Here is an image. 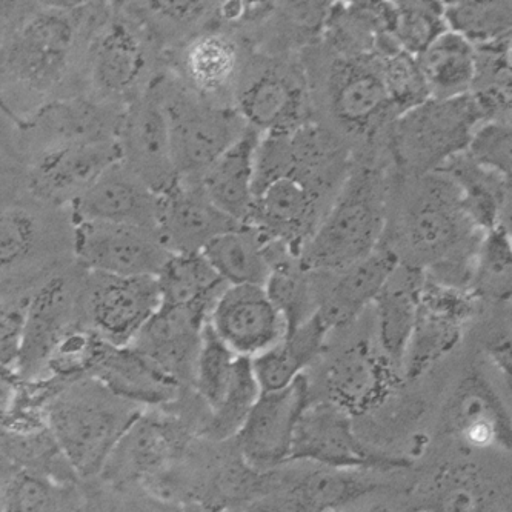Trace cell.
I'll use <instances>...</instances> for the list:
<instances>
[{
    "label": "cell",
    "instance_id": "obj_34",
    "mask_svg": "<svg viewBox=\"0 0 512 512\" xmlns=\"http://www.w3.org/2000/svg\"><path fill=\"white\" fill-rule=\"evenodd\" d=\"M156 279L160 305L203 306L210 311L228 286L200 253L171 254Z\"/></svg>",
    "mask_w": 512,
    "mask_h": 512
},
{
    "label": "cell",
    "instance_id": "obj_5",
    "mask_svg": "<svg viewBox=\"0 0 512 512\" xmlns=\"http://www.w3.org/2000/svg\"><path fill=\"white\" fill-rule=\"evenodd\" d=\"M70 208L20 197L0 211V286L42 285L74 262Z\"/></svg>",
    "mask_w": 512,
    "mask_h": 512
},
{
    "label": "cell",
    "instance_id": "obj_13",
    "mask_svg": "<svg viewBox=\"0 0 512 512\" xmlns=\"http://www.w3.org/2000/svg\"><path fill=\"white\" fill-rule=\"evenodd\" d=\"M82 274L84 270L73 262L48 277L34 290L22 325L17 359L20 370L25 373L40 370L45 366L57 340L71 326L77 325Z\"/></svg>",
    "mask_w": 512,
    "mask_h": 512
},
{
    "label": "cell",
    "instance_id": "obj_35",
    "mask_svg": "<svg viewBox=\"0 0 512 512\" xmlns=\"http://www.w3.org/2000/svg\"><path fill=\"white\" fill-rule=\"evenodd\" d=\"M356 471L319 465L294 483L288 497L290 505L296 512L339 511L376 488Z\"/></svg>",
    "mask_w": 512,
    "mask_h": 512
},
{
    "label": "cell",
    "instance_id": "obj_11",
    "mask_svg": "<svg viewBox=\"0 0 512 512\" xmlns=\"http://www.w3.org/2000/svg\"><path fill=\"white\" fill-rule=\"evenodd\" d=\"M116 143L119 162L157 196L176 185L179 177L174 167L167 117L160 102L156 79L147 90L125 105Z\"/></svg>",
    "mask_w": 512,
    "mask_h": 512
},
{
    "label": "cell",
    "instance_id": "obj_39",
    "mask_svg": "<svg viewBox=\"0 0 512 512\" xmlns=\"http://www.w3.org/2000/svg\"><path fill=\"white\" fill-rule=\"evenodd\" d=\"M108 346L110 343L105 342L96 331L77 323L57 340L45 368L53 374L54 379L62 382L90 377L107 353Z\"/></svg>",
    "mask_w": 512,
    "mask_h": 512
},
{
    "label": "cell",
    "instance_id": "obj_18",
    "mask_svg": "<svg viewBox=\"0 0 512 512\" xmlns=\"http://www.w3.org/2000/svg\"><path fill=\"white\" fill-rule=\"evenodd\" d=\"M471 311L473 303L463 290L425 279L413 334L403 359L406 376H419L453 350Z\"/></svg>",
    "mask_w": 512,
    "mask_h": 512
},
{
    "label": "cell",
    "instance_id": "obj_12",
    "mask_svg": "<svg viewBox=\"0 0 512 512\" xmlns=\"http://www.w3.org/2000/svg\"><path fill=\"white\" fill-rule=\"evenodd\" d=\"M124 108L85 94L47 105L17 127L25 160L70 145L116 142Z\"/></svg>",
    "mask_w": 512,
    "mask_h": 512
},
{
    "label": "cell",
    "instance_id": "obj_7",
    "mask_svg": "<svg viewBox=\"0 0 512 512\" xmlns=\"http://www.w3.org/2000/svg\"><path fill=\"white\" fill-rule=\"evenodd\" d=\"M177 177L199 183L208 168L247 130L237 111L202 99L176 77H156Z\"/></svg>",
    "mask_w": 512,
    "mask_h": 512
},
{
    "label": "cell",
    "instance_id": "obj_3",
    "mask_svg": "<svg viewBox=\"0 0 512 512\" xmlns=\"http://www.w3.org/2000/svg\"><path fill=\"white\" fill-rule=\"evenodd\" d=\"M473 220L463 208L459 190L445 174H431L420 183V190L403 216L402 240L420 268L428 263L436 268L433 282L462 290L471 283L473 256L479 251Z\"/></svg>",
    "mask_w": 512,
    "mask_h": 512
},
{
    "label": "cell",
    "instance_id": "obj_43",
    "mask_svg": "<svg viewBox=\"0 0 512 512\" xmlns=\"http://www.w3.org/2000/svg\"><path fill=\"white\" fill-rule=\"evenodd\" d=\"M480 293L505 297L511 290V243L508 231L497 225L480 242L474 262L473 276Z\"/></svg>",
    "mask_w": 512,
    "mask_h": 512
},
{
    "label": "cell",
    "instance_id": "obj_46",
    "mask_svg": "<svg viewBox=\"0 0 512 512\" xmlns=\"http://www.w3.org/2000/svg\"><path fill=\"white\" fill-rule=\"evenodd\" d=\"M426 512H486L485 491L473 474H451L437 486Z\"/></svg>",
    "mask_w": 512,
    "mask_h": 512
},
{
    "label": "cell",
    "instance_id": "obj_49",
    "mask_svg": "<svg viewBox=\"0 0 512 512\" xmlns=\"http://www.w3.org/2000/svg\"><path fill=\"white\" fill-rule=\"evenodd\" d=\"M370 512H389V511H385V509H377V511H370Z\"/></svg>",
    "mask_w": 512,
    "mask_h": 512
},
{
    "label": "cell",
    "instance_id": "obj_2",
    "mask_svg": "<svg viewBox=\"0 0 512 512\" xmlns=\"http://www.w3.org/2000/svg\"><path fill=\"white\" fill-rule=\"evenodd\" d=\"M142 411L99 380L84 377L60 388L42 414L48 434L73 473L90 479L100 476L117 440Z\"/></svg>",
    "mask_w": 512,
    "mask_h": 512
},
{
    "label": "cell",
    "instance_id": "obj_31",
    "mask_svg": "<svg viewBox=\"0 0 512 512\" xmlns=\"http://www.w3.org/2000/svg\"><path fill=\"white\" fill-rule=\"evenodd\" d=\"M328 331L330 328L316 311L270 351L251 360L260 389L277 391L303 376L306 366L322 353Z\"/></svg>",
    "mask_w": 512,
    "mask_h": 512
},
{
    "label": "cell",
    "instance_id": "obj_24",
    "mask_svg": "<svg viewBox=\"0 0 512 512\" xmlns=\"http://www.w3.org/2000/svg\"><path fill=\"white\" fill-rule=\"evenodd\" d=\"M331 110L346 127H371L394 108L380 73L379 62L337 60L331 74Z\"/></svg>",
    "mask_w": 512,
    "mask_h": 512
},
{
    "label": "cell",
    "instance_id": "obj_28",
    "mask_svg": "<svg viewBox=\"0 0 512 512\" xmlns=\"http://www.w3.org/2000/svg\"><path fill=\"white\" fill-rule=\"evenodd\" d=\"M425 279L420 268L400 262L374 300L383 354L400 368L413 334Z\"/></svg>",
    "mask_w": 512,
    "mask_h": 512
},
{
    "label": "cell",
    "instance_id": "obj_32",
    "mask_svg": "<svg viewBox=\"0 0 512 512\" xmlns=\"http://www.w3.org/2000/svg\"><path fill=\"white\" fill-rule=\"evenodd\" d=\"M239 53L230 37L220 33H203L188 40L180 56L182 82L202 99L213 97L230 87L236 79Z\"/></svg>",
    "mask_w": 512,
    "mask_h": 512
},
{
    "label": "cell",
    "instance_id": "obj_44",
    "mask_svg": "<svg viewBox=\"0 0 512 512\" xmlns=\"http://www.w3.org/2000/svg\"><path fill=\"white\" fill-rule=\"evenodd\" d=\"M27 194V160L20 147L19 130L0 111V211Z\"/></svg>",
    "mask_w": 512,
    "mask_h": 512
},
{
    "label": "cell",
    "instance_id": "obj_45",
    "mask_svg": "<svg viewBox=\"0 0 512 512\" xmlns=\"http://www.w3.org/2000/svg\"><path fill=\"white\" fill-rule=\"evenodd\" d=\"M463 154L482 170L511 179V128L500 122L479 125Z\"/></svg>",
    "mask_w": 512,
    "mask_h": 512
},
{
    "label": "cell",
    "instance_id": "obj_36",
    "mask_svg": "<svg viewBox=\"0 0 512 512\" xmlns=\"http://www.w3.org/2000/svg\"><path fill=\"white\" fill-rule=\"evenodd\" d=\"M286 323V334L313 317L317 311L310 271L300 263L299 257L283 253L271 263V273L265 286Z\"/></svg>",
    "mask_w": 512,
    "mask_h": 512
},
{
    "label": "cell",
    "instance_id": "obj_1",
    "mask_svg": "<svg viewBox=\"0 0 512 512\" xmlns=\"http://www.w3.org/2000/svg\"><path fill=\"white\" fill-rule=\"evenodd\" d=\"M110 5L0 2V111L17 127L84 94L88 47Z\"/></svg>",
    "mask_w": 512,
    "mask_h": 512
},
{
    "label": "cell",
    "instance_id": "obj_16",
    "mask_svg": "<svg viewBox=\"0 0 512 512\" xmlns=\"http://www.w3.org/2000/svg\"><path fill=\"white\" fill-rule=\"evenodd\" d=\"M290 459L343 469L400 465L370 453L354 433L350 413L333 402L308 403L297 422Z\"/></svg>",
    "mask_w": 512,
    "mask_h": 512
},
{
    "label": "cell",
    "instance_id": "obj_40",
    "mask_svg": "<svg viewBox=\"0 0 512 512\" xmlns=\"http://www.w3.org/2000/svg\"><path fill=\"white\" fill-rule=\"evenodd\" d=\"M239 357L228 348L205 323L199 354L194 366L193 382L211 411L222 403L236 374Z\"/></svg>",
    "mask_w": 512,
    "mask_h": 512
},
{
    "label": "cell",
    "instance_id": "obj_41",
    "mask_svg": "<svg viewBox=\"0 0 512 512\" xmlns=\"http://www.w3.org/2000/svg\"><path fill=\"white\" fill-rule=\"evenodd\" d=\"M260 394L262 389L254 374L253 362L245 357H239L236 374L227 396L223 397L222 403L214 411H211L213 416L207 428L208 437L225 440L237 436L243 423L247 422Z\"/></svg>",
    "mask_w": 512,
    "mask_h": 512
},
{
    "label": "cell",
    "instance_id": "obj_8",
    "mask_svg": "<svg viewBox=\"0 0 512 512\" xmlns=\"http://www.w3.org/2000/svg\"><path fill=\"white\" fill-rule=\"evenodd\" d=\"M485 110L473 94L454 99H428L400 114L394 124V151L405 165L437 171L465 153Z\"/></svg>",
    "mask_w": 512,
    "mask_h": 512
},
{
    "label": "cell",
    "instance_id": "obj_29",
    "mask_svg": "<svg viewBox=\"0 0 512 512\" xmlns=\"http://www.w3.org/2000/svg\"><path fill=\"white\" fill-rule=\"evenodd\" d=\"M228 286H265L271 273V242L250 225L214 237L200 251Z\"/></svg>",
    "mask_w": 512,
    "mask_h": 512
},
{
    "label": "cell",
    "instance_id": "obj_22",
    "mask_svg": "<svg viewBox=\"0 0 512 512\" xmlns=\"http://www.w3.org/2000/svg\"><path fill=\"white\" fill-rule=\"evenodd\" d=\"M179 446L173 423L142 411L117 440L100 476L116 485L150 479L174 459Z\"/></svg>",
    "mask_w": 512,
    "mask_h": 512
},
{
    "label": "cell",
    "instance_id": "obj_9",
    "mask_svg": "<svg viewBox=\"0 0 512 512\" xmlns=\"http://www.w3.org/2000/svg\"><path fill=\"white\" fill-rule=\"evenodd\" d=\"M156 277H117L85 271L80 280L79 308L91 330L105 342L124 348L159 310Z\"/></svg>",
    "mask_w": 512,
    "mask_h": 512
},
{
    "label": "cell",
    "instance_id": "obj_48",
    "mask_svg": "<svg viewBox=\"0 0 512 512\" xmlns=\"http://www.w3.org/2000/svg\"><path fill=\"white\" fill-rule=\"evenodd\" d=\"M16 473L14 466L4 457H0V512L5 511L8 489H10L11 480L16 476Z\"/></svg>",
    "mask_w": 512,
    "mask_h": 512
},
{
    "label": "cell",
    "instance_id": "obj_6",
    "mask_svg": "<svg viewBox=\"0 0 512 512\" xmlns=\"http://www.w3.org/2000/svg\"><path fill=\"white\" fill-rule=\"evenodd\" d=\"M159 47L125 2L110 5L85 62L84 94L125 107L156 79Z\"/></svg>",
    "mask_w": 512,
    "mask_h": 512
},
{
    "label": "cell",
    "instance_id": "obj_42",
    "mask_svg": "<svg viewBox=\"0 0 512 512\" xmlns=\"http://www.w3.org/2000/svg\"><path fill=\"white\" fill-rule=\"evenodd\" d=\"M443 7L431 2H403L393 7L389 34L405 53L419 56L434 39L445 33Z\"/></svg>",
    "mask_w": 512,
    "mask_h": 512
},
{
    "label": "cell",
    "instance_id": "obj_33",
    "mask_svg": "<svg viewBox=\"0 0 512 512\" xmlns=\"http://www.w3.org/2000/svg\"><path fill=\"white\" fill-rule=\"evenodd\" d=\"M453 425L460 440L474 449L509 442V425L496 394L482 380L471 379L454 400Z\"/></svg>",
    "mask_w": 512,
    "mask_h": 512
},
{
    "label": "cell",
    "instance_id": "obj_10",
    "mask_svg": "<svg viewBox=\"0 0 512 512\" xmlns=\"http://www.w3.org/2000/svg\"><path fill=\"white\" fill-rule=\"evenodd\" d=\"M73 256L85 271L117 277H157L171 254L154 230L74 222Z\"/></svg>",
    "mask_w": 512,
    "mask_h": 512
},
{
    "label": "cell",
    "instance_id": "obj_25",
    "mask_svg": "<svg viewBox=\"0 0 512 512\" xmlns=\"http://www.w3.org/2000/svg\"><path fill=\"white\" fill-rule=\"evenodd\" d=\"M303 110L302 87L279 70L263 71L237 96V114L260 136L288 133L302 127Z\"/></svg>",
    "mask_w": 512,
    "mask_h": 512
},
{
    "label": "cell",
    "instance_id": "obj_17",
    "mask_svg": "<svg viewBox=\"0 0 512 512\" xmlns=\"http://www.w3.org/2000/svg\"><path fill=\"white\" fill-rule=\"evenodd\" d=\"M308 403L310 386L305 376L286 388L262 391L236 436L245 459L257 468H271L290 460L297 422Z\"/></svg>",
    "mask_w": 512,
    "mask_h": 512
},
{
    "label": "cell",
    "instance_id": "obj_47",
    "mask_svg": "<svg viewBox=\"0 0 512 512\" xmlns=\"http://www.w3.org/2000/svg\"><path fill=\"white\" fill-rule=\"evenodd\" d=\"M56 497L50 482L30 471H17L8 489L4 512H54Z\"/></svg>",
    "mask_w": 512,
    "mask_h": 512
},
{
    "label": "cell",
    "instance_id": "obj_23",
    "mask_svg": "<svg viewBox=\"0 0 512 512\" xmlns=\"http://www.w3.org/2000/svg\"><path fill=\"white\" fill-rule=\"evenodd\" d=\"M400 260L393 248L380 242L368 256L336 274L317 314L330 330L353 322L366 305L376 300Z\"/></svg>",
    "mask_w": 512,
    "mask_h": 512
},
{
    "label": "cell",
    "instance_id": "obj_27",
    "mask_svg": "<svg viewBox=\"0 0 512 512\" xmlns=\"http://www.w3.org/2000/svg\"><path fill=\"white\" fill-rule=\"evenodd\" d=\"M90 377L99 380L120 399L139 406L173 402L180 388L179 382L130 346H108Z\"/></svg>",
    "mask_w": 512,
    "mask_h": 512
},
{
    "label": "cell",
    "instance_id": "obj_19",
    "mask_svg": "<svg viewBox=\"0 0 512 512\" xmlns=\"http://www.w3.org/2000/svg\"><path fill=\"white\" fill-rule=\"evenodd\" d=\"M208 314L210 310L203 306L160 305L128 346L176 382L193 380Z\"/></svg>",
    "mask_w": 512,
    "mask_h": 512
},
{
    "label": "cell",
    "instance_id": "obj_4",
    "mask_svg": "<svg viewBox=\"0 0 512 512\" xmlns=\"http://www.w3.org/2000/svg\"><path fill=\"white\" fill-rule=\"evenodd\" d=\"M385 197L374 171L346 177L330 210L300 251L306 270L339 273L368 256L382 242Z\"/></svg>",
    "mask_w": 512,
    "mask_h": 512
},
{
    "label": "cell",
    "instance_id": "obj_21",
    "mask_svg": "<svg viewBox=\"0 0 512 512\" xmlns=\"http://www.w3.org/2000/svg\"><path fill=\"white\" fill-rule=\"evenodd\" d=\"M237 225L214 207L199 183L177 180L159 194L156 231L170 254L200 253L210 240Z\"/></svg>",
    "mask_w": 512,
    "mask_h": 512
},
{
    "label": "cell",
    "instance_id": "obj_20",
    "mask_svg": "<svg viewBox=\"0 0 512 512\" xmlns=\"http://www.w3.org/2000/svg\"><path fill=\"white\" fill-rule=\"evenodd\" d=\"M159 196L117 162L70 207L74 222H99L156 231Z\"/></svg>",
    "mask_w": 512,
    "mask_h": 512
},
{
    "label": "cell",
    "instance_id": "obj_37",
    "mask_svg": "<svg viewBox=\"0 0 512 512\" xmlns=\"http://www.w3.org/2000/svg\"><path fill=\"white\" fill-rule=\"evenodd\" d=\"M382 385H385V370L373 354L365 348H354L333 362L328 373V388L333 393L331 402L351 409L370 405Z\"/></svg>",
    "mask_w": 512,
    "mask_h": 512
},
{
    "label": "cell",
    "instance_id": "obj_38",
    "mask_svg": "<svg viewBox=\"0 0 512 512\" xmlns=\"http://www.w3.org/2000/svg\"><path fill=\"white\" fill-rule=\"evenodd\" d=\"M446 28L474 48L502 44L511 31L509 2H454L443 7Z\"/></svg>",
    "mask_w": 512,
    "mask_h": 512
},
{
    "label": "cell",
    "instance_id": "obj_15",
    "mask_svg": "<svg viewBox=\"0 0 512 512\" xmlns=\"http://www.w3.org/2000/svg\"><path fill=\"white\" fill-rule=\"evenodd\" d=\"M116 142L82 143L27 160V193L53 207L70 208L97 177L119 162Z\"/></svg>",
    "mask_w": 512,
    "mask_h": 512
},
{
    "label": "cell",
    "instance_id": "obj_14",
    "mask_svg": "<svg viewBox=\"0 0 512 512\" xmlns=\"http://www.w3.org/2000/svg\"><path fill=\"white\" fill-rule=\"evenodd\" d=\"M208 325L236 354L256 359L286 336V323L263 286H227L211 306Z\"/></svg>",
    "mask_w": 512,
    "mask_h": 512
},
{
    "label": "cell",
    "instance_id": "obj_30",
    "mask_svg": "<svg viewBox=\"0 0 512 512\" xmlns=\"http://www.w3.org/2000/svg\"><path fill=\"white\" fill-rule=\"evenodd\" d=\"M476 48L453 31L446 30L419 56L417 67L431 99H454L473 90Z\"/></svg>",
    "mask_w": 512,
    "mask_h": 512
},
{
    "label": "cell",
    "instance_id": "obj_26",
    "mask_svg": "<svg viewBox=\"0 0 512 512\" xmlns=\"http://www.w3.org/2000/svg\"><path fill=\"white\" fill-rule=\"evenodd\" d=\"M260 139L257 131L247 127L199 180L200 188L214 207L240 225L250 216Z\"/></svg>",
    "mask_w": 512,
    "mask_h": 512
}]
</instances>
